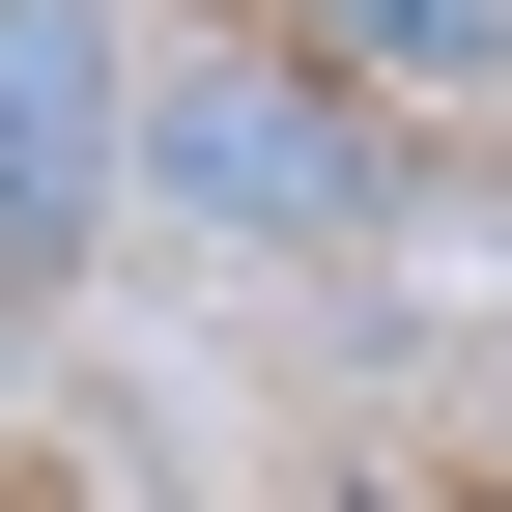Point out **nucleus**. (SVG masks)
<instances>
[{
    "instance_id": "3",
    "label": "nucleus",
    "mask_w": 512,
    "mask_h": 512,
    "mask_svg": "<svg viewBox=\"0 0 512 512\" xmlns=\"http://www.w3.org/2000/svg\"><path fill=\"white\" fill-rule=\"evenodd\" d=\"M342 114H512V0H256Z\"/></svg>"
},
{
    "instance_id": "2",
    "label": "nucleus",
    "mask_w": 512,
    "mask_h": 512,
    "mask_svg": "<svg viewBox=\"0 0 512 512\" xmlns=\"http://www.w3.org/2000/svg\"><path fill=\"white\" fill-rule=\"evenodd\" d=\"M143 228V0H0V313Z\"/></svg>"
},
{
    "instance_id": "1",
    "label": "nucleus",
    "mask_w": 512,
    "mask_h": 512,
    "mask_svg": "<svg viewBox=\"0 0 512 512\" xmlns=\"http://www.w3.org/2000/svg\"><path fill=\"white\" fill-rule=\"evenodd\" d=\"M143 228H200V256H370V228H399V114H342L228 0L200 57H143Z\"/></svg>"
}]
</instances>
